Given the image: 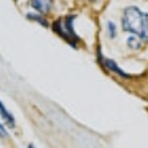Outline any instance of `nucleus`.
Returning a JSON list of instances; mask_svg holds the SVG:
<instances>
[{
  "label": "nucleus",
  "mask_w": 148,
  "mask_h": 148,
  "mask_svg": "<svg viewBox=\"0 0 148 148\" xmlns=\"http://www.w3.org/2000/svg\"><path fill=\"white\" fill-rule=\"evenodd\" d=\"M122 29L138 38H148V12L136 6L126 8L122 16Z\"/></svg>",
  "instance_id": "1"
},
{
  "label": "nucleus",
  "mask_w": 148,
  "mask_h": 148,
  "mask_svg": "<svg viewBox=\"0 0 148 148\" xmlns=\"http://www.w3.org/2000/svg\"><path fill=\"white\" fill-rule=\"evenodd\" d=\"M75 18V15L68 16L66 18H59L53 24V31H56L57 34L63 37L67 42L71 43V46H75V43L78 42L79 37L77 36V34L73 30V25L72 22Z\"/></svg>",
  "instance_id": "2"
},
{
  "label": "nucleus",
  "mask_w": 148,
  "mask_h": 148,
  "mask_svg": "<svg viewBox=\"0 0 148 148\" xmlns=\"http://www.w3.org/2000/svg\"><path fill=\"white\" fill-rule=\"evenodd\" d=\"M0 115H1V117L4 119V121H5V123L9 127H15V120H14L12 115L9 112L1 101H0Z\"/></svg>",
  "instance_id": "3"
},
{
  "label": "nucleus",
  "mask_w": 148,
  "mask_h": 148,
  "mask_svg": "<svg viewBox=\"0 0 148 148\" xmlns=\"http://www.w3.org/2000/svg\"><path fill=\"white\" fill-rule=\"evenodd\" d=\"M104 66L106 68H109L110 71H112L114 73H116V74H119V75H121V77H125V78H128L130 77L128 74H126V73L122 71V69H120V67L116 64V62H114L112 59H104Z\"/></svg>",
  "instance_id": "4"
},
{
  "label": "nucleus",
  "mask_w": 148,
  "mask_h": 148,
  "mask_svg": "<svg viewBox=\"0 0 148 148\" xmlns=\"http://www.w3.org/2000/svg\"><path fill=\"white\" fill-rule=\"evenodd\" d=\"M32 8L36 9L37 11H40V12H42V14H46L48 10H49V8H51V1H43V0H36V1H32Z\"/></svg>",
  "instance_id": "5"
},
{
  "label": "nucleus",
  "mask_w": 148,
  "mask_h": 148,
  "mask_svg": "<svg viewBox=\"0 0 148 148\" xmlns=\"http://www.w3.org/2000/svg\"><path fill=\"white\" fill-rule=\"evenodd\" d=\"M127 45H128L131 48H135V49L141 47V42L138 41V37H136V36L128 37V38H127Z\"/></svg>",
  "instance_id": "6"
},
{
  "label": "nucleus",
  "mask_w": 148,
  "mask_h": 148,
  "mask_svg": "<svg viewBox=\"0 0 148 148\" xmlns=\"http://www.w3.org/2000/svg\"><path fill=\"white\" fill-rule=\"evenodd\" d=\"M29 18H32V20H35V21H38L42 24V26H47V21L45 20V18H42L41 16H37V15H32V14H29Z\"/></svg>",
  "instance_id": "7"
},
{
  "label": "nucleus",
  "mask_w": 148,
  "mask_h": 148,
  "mask_svg": "<svg viewBox=\"0 0 148 148\" xmlns=\"http://www.w3.org/2000/svg\"><path fill=\"white\" fill-rule=\"evenodd\" d=\"M109 30H110V36L111 37H115V35H116V26H115V24H112V22H109Z\"/></svg>",
  "instance_id": "8"
},
{
  "label": "nucleus",
  "mask_w": 148,
  "mask_h": 148,
  "mask_svg": "<svg viewBox=\"0 0 148 148\" xmlns=\"http://www.w3.org/2000/svg\"><path fill=\"white\" fill-rule=\"evenodd\" d=\"M0 136H3V137H6L8 136V133L5 131V127H4L1 123H0Z\"/></svg>",
  "instance_id": "9"
},
{
  "label": "nucleus",
  "mask_w": 148,
  "mask_h": 148,
  "mask_svg": "<svg viewBox=\"0 0 148 148\" xmlns=\"http://www.w3.org/2000/svg\"><path fill=\"white\" fill-rule=\"evenodd\" d=\"M27 148H35V147H34V146H32V145H30V146H29V147H27Z\"/></svg>",
  "instance_id": "10"
}]
</instances>
